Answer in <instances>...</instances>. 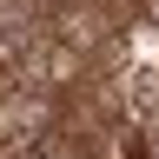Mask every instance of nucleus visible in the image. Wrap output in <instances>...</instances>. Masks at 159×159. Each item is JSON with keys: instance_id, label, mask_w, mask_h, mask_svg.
Segmentation results:
<instances>
[{"instance_id": "f03ea898", "label": "nucleus", "mask_w": 159, "mask_h": 159, "mask_svg": "<svg viewBox=\"0 0 159 159\" xmlns=\"http://www.w3.org/2000/svg\"><path fill=\"white\" fill-rule=\"evenodd\" d=\"M40 7H66V0H40Z\"/></svg>"}, {"instance_id": "f257e3e1", "label": "nucleus", "mask_w": 159, "mask_h": 159, "mask_svg": "<svg viewBox=\"0 0 159 159\" xmlns=\"http://www.w3.org/2000/svg\"><path fill=\"white\" fill-rule=\"evenodd\" d=\"M146 20H152V27H159V0H146Z\"/></svg>"}]
</instances>
